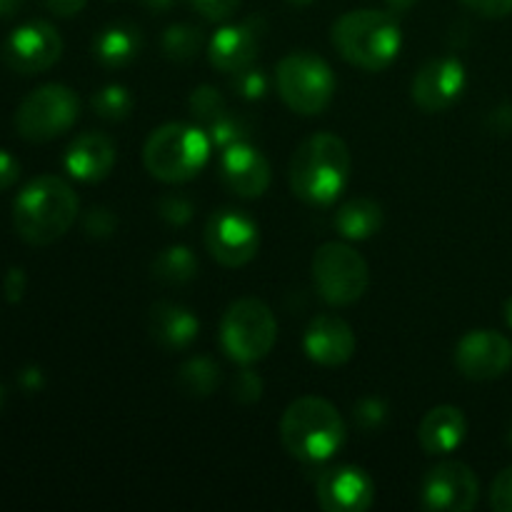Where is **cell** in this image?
<instances>
[{
  "mask_svg": "<svg viewBox=\"0 0 512 512\" xmlns=\"http://www.w3.org/2000/svg\"><path fill=\"white\" fill-rule=\"evenodd\" d=\"M330 40L340 58L350 65L378 73L398 58L403 48V28L390 10L360 8L335 20Z\"/></svg>",
  "mask_w": 512,
  "mask_h": 512,
  "instance_id": "3",
  "label": "cell"
},
{
  "mask_svg": "<svg viewBox=\"0 0 512 512\" xmlns=\"http://www.w3.org/2000/svg\"><path fill=\"white\" fill-rule=\"evenodd\" d=\"M275 83L283 103L305 118L325 113L335 98L333 68L308 50L285 55L275 68Z\"/></svg>",
  "mask_w": 512,
  "mask_h": 512,
  "instance_id": "7",
  "label": "cell"
},
{
  "mask_svg": "<svg viewBox=\"0 0 512 512\" xmlns=\"http://www.w3.org/2000/svg\"><path fill=\"white\" fill-rule=\"evenodd\" d=\"M143 50V35L140 28H135L133 23H110L95 35L93 40V55L103 68L118 70L125 65L133 63L135 58Z\"/></svg>",
  "mask_w": 512,
  "mask_h": 512,
  "instance_id": "22",
  "label": "cell"
},
{
  "mask_svg": "<svg viewBox=\"0 0 512 512\" xmlns=\"http://www.w3.org/2000/svg\"><path fill=\"white\" fill-rule=\"evenodd\" d=\"M350 148L340 135L315 133L295 148L288 180L293 193L308 205H330L350 180Z\"/></svg>",
  "mask_w": 512,
  "mask_h": 512,
  "instance_id": "2",
  "label": "cell"
},
{
  "mask_svg": "<svg viewBox=\"0 0 512 512\" xmlns=\"http://www.w3.org/2000/svg\"><path fill=\"white\" fill-rule=\"evenodd\" d=\"M115 160H118L115 143L105 133H98V130H88V133L78 135L63 155L65 170L70 173V178L80 180V183H100V180H105L113 173Z\"/></svg>",
  "mask_w": 512,
  "mask_h": 512,
  "instance_id": "19",
  "label": "cell"
},
{
  "mask_svg": "<svg viewBox=\"0 0 512 512\" xmlns=\"http://www.w3.org/2000/svg\"><path fill=\"white\" fill-rule=\"evenodd\" d=\"M18 383L25 393H38V390L45 385L43 370H40L38 365H28V368H23L18 373Z\"/></svg>",
  "mask_w": 512,
  "mask_h": 512,
  "instance_id": "42",
  "label": "cell"
},
{
  "mask_svg": "<svg viewBox=\"0 0 512 512\" xmlns=\"http://www.w3.org/2000/svg\"><path fill=\"white\" fill-rule=\"evenodd\" d=\"M508 440H510V445H512V423H510V430H508Z\"/></svg>",
  "mask_w": 512,
  "mask_h": 512,
  "instance_id": "49",
  "label": "cell"
},
{
  "mask_svg": "<svg viewBox=\"0 0 512 512\" xmlns=\"http://www.w3.org/2000/svg\"><path fill=\"white\" fill-rule=\"evenodd\" d=\"M488 130L495 135H510L512 133V105H498L495 110H490L488 115Z\"/></svg>",
  "mask_w": 512,
  "mask_h": 512,
  "instance_id": "40",
  "label": "cell"
},
{
  "mask_svg": "<svg viewBox=\"0 0 512 512\" xmlns=\"http://www.w3.org/2000/svg\"><path fill=\"white\" fill-rule=\"evenodd\" d=\"M345 420L330 400L303 395L285 408L280 418V440L293 458L303 463H325L345 443Z\"/></svg>",
  "mask_w": 512,
  "mask_h": 512,
  "instance_id": "4",
  "label": "cell"
},
{
  "mask_svg": "<svg viewBox=\"0 0 512 512\" xmlns=\"http://www.w3.org/2000/svg\"><path fill=\"white\" fill-rule=\"evenodd\" d=\"M188 110L193 115V120H198L200 125H213L220 115L228 113V103H225L223 93L213 85H198V88L190 93L188 98Z\"/></svg>",
  "mask_w": 512,
  "mask_h": 512,
  "instance_id": "29",
  "label": "cell"
},
{
  "mask_svg": "<svg viewBox=\"0 0 512 512\" xmlns=\"http://www.w3.org/2000/svg\"><path fill=\"white\" fill-rule=\"evenodd\" d=\"M490 508L495 512H512V468L495 475L490 485Z\"/></svg>",
  "mask_w": 512,
  "mask_h": 512,
  "instance_id": "35",
  "label": "cell"
},
{
  "mask_svg": "<svg viewBox=\"0 0 512 512\" xmlns=\"http://www.w3.org/2000/svg\"><path fill=\"white\" fill-rule=\"evenodd\" d=\"M153 278L165 285H185L198 275L200 263L188 245H168L153 260Z\"/></svg>",
  "mask_w": 512,
  "mask_h": 512,
  "instance_id": "24",
  "label": "cell"
},
{
  "mask_svg": "<svg viewBox=\"0 0 512 512\" xmlns=\"http://www.w3.org/2000/svg\"><path fill=\"white\" fill-rule=\"evenodd\" d=\"M420 0H385V5H388L390 13H408L410 8H415Z\"/></svg>",
  "mask_w": 512,
  "mask_h": 512,
  "instance_id": "45",
  "label": "cell"
},
{
  "mask_svg": "<svg viewBox=\"0 0 512 512\" xmlns=\"http://www.w3.org/2000/svg\"><path fill=\"white\" fill-rule=\"evenodd\" d=\"M40 3H43L50 13L58 15V18H73V15H78L80 10L85 8L88 0H40Z\"/></svg>",
  "mask_w": 512,
  "mask_h": 512,
  "instance_id": "41",
  "label": "cell"
},
{
  "mask_svg": "<svg viewBox=\"0 0 512 512\" xmlns=\"http://www.w3.org/2000/svg\"><path fill=\"white\" fill-rule=\"evenodd\" d=\"M188 3L190 8L198 10L203 18L215 20V23L228 20L230 15L240 8V0H188Z\"/></svg>",
  "mask_w": 512,
  "mask_h": 512,
  "instance_id": "36",
  "label": "cell"
},
{
  "mask_svg": "<svg viewBox=\"0 0 512 512\" xmlns=\"http://www.w3.org/2000/svg\"><path fill=\"white\" fill-rule=\"evenodd\" d=\"M90 105H93V110L98 118L108 120V123H120V120H125L130 113H133L135 100L125 85L108 83L93 95Z\"/></svg>",
  "mask_w": 512,
  "mask_h": 512,
  "instance_id": "27",
  "label": "cell"
},
{
  "mask_svg": "<svg viewBox=\"0 0 512 512\" xmlns=\"http://www.w3.org/2000/svg\"><path fill=\"white\" fill-rule=\"evenodd\" d=\"M263 378H260L255 370L243 368L240 373H235L233 385H230V393H233V400L240 405H253L263 398Z\"/></svg>",
  "mask_w": 512,
  "mask_h": 512,
  "instance_id": "34",
  "label": "cell"
},
{
  "mask_svg": "<svg viewBox=\"0 0 512 512\" xmlns=\"http://www.w3.org/2000/svg\"><path fill=\"white\" fill-rule=\"evenodd\" d=\"M268 23L263 15H250L240 23L223 25L208 40V60L220 73H240L255 63Z\"/></svg>",
  "mask_w": 512,
  "mask_h": 512,
  "instance_id": "14",
  "label": "cell"
},
{
  "mask_svg": "<svg viewBox=\"0 0 512 512\" xmlns=\"http://www.w3.org/2000/svg\"><path fill=\"white\" fill-rule=\"evenodd\" d=\"M468 420L455 405H438L428 410L418 425V443L428 455H450L463 445Z\"/></svg>",
  "mask_w": 512,
  "mask_h": 512,
  "instance_id": "21",
  "label": "cell"
},
{
  "mask_svg": "<svg viewBox=\"0 0 512 512\" xmlns=\"http://www.w3.org/2000/svg\"><path fill=\"white\" fill-rule=\"evenodd\" d=\"M205 133H208L213 148L225 150V148H230V145L250 143L255 128H253V123L245 118V115L225 113V115H220L213 125H208V128H205Z\"/></svg>",
  "mask_w": 512,
  "mask_h": 512,
  "instance_id": "28",
  "label": "cell"
},
{
  "mask_svg": "<svg viewBox=\"0 0 512 512\" xmlns=\"http://www.w3.org/2000/svg\"><path fill=\"white\" fill-rule=\"evenodd\" d=\"M0 55L13 73L38 75L58 63L63 55V38L48 20H28L5 38Z\"/></svg>",
  "mask_w": 512,
  "mask_h": 512,
  "instance_id": "11",
  "label": "cell"
},
{
  "mask_svg": "<svg viewBox=\"0 0 512 512\" xmlns=\"http://www.w3.org/2000/svg\"><path fill=\"white\" fill-rule=\"evenodd\" d=\"M83 230L88 238L93 240H108L118 230V218L110 208L105 205H93L88 213L83 215Z\"/></svg>",
  "mask_w": 512,
  "mask_h": 512,
  "instance_id": "32",
  "label": "cell"
},
{
  "mask_svg": "<svg viewBox=\"0 0 512 512\" xmlns=\"http://www.w3.org/2000/svg\"><path fill=\"white\" fill-rule=\"evenodd\" d=\"M388 403L383 398H363L355 403L353 418L365 433H373V430H380L385 423H388Z\"/></svg>",
  "mask_w": 512,
  "mask_h": 512,
  "instance_id": "31",
  "label": "cell"
},
{
  "mask_svg": "<svg viewBox=\"0 0 512 512\" xmlns=\"http://www.w3.org/2000/svg\"><path fill=\"white\" fill-rule=\"evenodd\" d=\"M465 83H468L465 65L453 55H440V58L428 60L415 73L410 98L423 113H443L450 105L458 103Z\"/></svg>",
  "mask_w": 512,
  "mask_h": 512,
  "instance_id": "15",
  "label": "cell"
},
{
  "mask_svg": "<svg viewBox=\"0 0 512 512\" xmlns=\"http://www.w3.org/2000/svg\"><path fill=\"white\" fill-rule=\"evenodd\" d=\"M205 248L223 268H243L258 255L260 228L245 210H215L205 223Z\"/></svg>",
  "mask_w": 512,
  "mask_h": 512,
  "instance_id": "10",
  "label": "cell"
},
{
  "mask_svg": "<svg viewBox=\"0 0 512 512\" xmlns=\"http://www.w3.org/2000/svg\"><path fill=\"white\" fill-rule=\"evenodd\" d=\"M25 290H28V275H25V270L18 268V265L8 268V273L3 278V298L10 305H18L25 298Z\"/></svg>",
  "mask_w": 512,
  "mask_h": 512,
  "instance_id": "37",
  "label": "cell"
},
{
  "mask_svg": "<svg viewBox=\"0 0 512 512\" xmlns=\"http://www.w3.org/2000/svg\"><path fill=\"white\" fill-rule=\"evenodd\" d=\"M335 228L345 240H368L383 228V208L370 198H353L335 213Z\"/></svg>",
  "mask_w": 512,
  "mask_h": 512,
  "instance_id": "23",
  "label": "cell"
},
{
  "mask_svg": "<svg viewBox=\"0 0 512 512\" xmlns=\"http://www.w3.org/2000/svg\"><path fill=\"white\" fill-rule=\"evenodd\" d=\"M80 115V98L73 88L45 83L30 90L15 110V130L28 143H50L75 125Z\"/></svg>",
  "mask_w": 512,
  "mask_h": 512,
  "instance_id": "8",
  "label": "cell"
},
{
  "mask_svg": "<svg viewBox=\"0 0 512 512\" xmlns=\"http://www.w3.org/2000/svg\"><path fill=\"white\" fill-rule=\"evenodd\" d=\"M313 283L325 303L345 308L358 303L368 290V263L348 243H325L313 255Z\"/></svg>",
  "mask_w": 512,
  "mask_h": 512,
  "instance_id": "9",
  "label": "cell"
},
{
  "mask_svg": "<svg viewBox=\"0 0 512 512\" xmlns=\"http://www.w3.org/2000/svg\"><path fill=\"white\" fill-rule=\"evenodd\" d=\"M148 333L160 348L185 350L198 338L200 320L185 305L158 300L148 310Z\"/></svg>",
  "mask_w": 512,
  "mask_h": 512,
  "instance_id": "20",
  "label": "cell"
},
{
  "mask_svg": "<svg viewBox=\"0 0 512 512\" xmlns=\"http://www.w3.org/2000/svg\"><path fill=\"white\" fill-rule=\"evenodd\" d=\"M178 385L190 398H210L220 385V365L208 355H193L178 368Z\"/></svg>",
  "mask_w": 512,
  "mask_h": 512,
  "instance_id": "25",
  "label": "cell"
},
{
  "mask_svg": "<svg viewBox=\"0 0 512 512\" xmlns=\"http://www.w3.org/2000/svg\"><path fill=\"white\" fill-rule=\"evenodd\" d=\"M503 313H505V323H508V325H510V330H512V298L505 300Z\"/></svg>",
  "mask_w": 512,
  "mask_h": 512,
  "instance_id": "46",
  "label": "cell"
},
{
  "mask_svg": "<svg viewBox=\"0 0 512 512\" xmlns=\"http://www.w3.org/2000/svg\"><path fill=\"white\" fill-rule=\"evenodd\" d=\"M158 213L165 223L183 228V225H188L190 220H193L195 205H193V200L185 198V195L170 193V195H163V198L158 200Z\"/></svg>",
  "mask_w": 512,
  "mask_h": 512,
  "instance_id": "33",
  "label": "cell"
},
{
  "mask_svg": "<svg viewBox=\"0 0 512 512\" xmlns=\"http://www.w3.org/2000/svg\"><path fill=\"white\" fill-rule=\"evenodd\" d=\"M288 5H295V8H305V5H313L315 0H285Z\"/></svg>",
  "mask_w": 512,
  "mask_h": 512,
  "instance_id": "47",
  "label": "cell"
},
{
  "mask_svg": "<svg viewBox=\"0 0 512 512\" xmlns=\"http://www.w3.org/2000/svg\"><path fill=\"white\" fill-rule=\"evenodd\" d=\"M140 3H143V8L150 10V13H168L170 8H175L178 0H140Z\"/></svg>",
  "mask_w": 512,
  "mask_h": 512,
  "instance_id": "43",
  "label": "cell"
},
{
  "mask_svg": "<svg viewBox=\"0 0 512 512\" xmlns=\"http://www.w3.org/2000/svg\"><path fill=\"white\" fill-rule=\"evenodd\" d=\"M315 498L325 512H365L375 503V483L358 465H335L318 475Z\"/></svg>",
  "mask_w": 512,
  "mask_h": 512,
  "instance_id": "16",
  "label": "cell"
},
{
  "mask_svg": "<svg viewBox=\"0 0 512 512\" xmlns=\"http://www.w3.org/2000/svg\"><path fill=\"white\" fill-rule=\"evenodd\" d=\"M20 173H23V168H20V160L15 158L13 153H8V150L0 148V190L13 188V185L20 180Z\"/></svg>",
  "mask_w": 512,
  "mask_h": 512,
  "instance_id": "39",
  "label": "cell"
},
{
  "mask_svg": "<svg viewBox=\"0 0 512 512\" xmlns=\"http://www.w3.org/2000/svg\"><path fill=\"white\" fill-rule=\"evenodd\" d=\"M80 200L68 180L38 175L13 200V228L23 243L43 248L53 245L78 220Z\"/></svg>",
  "mask_w": 512,
  "mask_h": 512,
  "instance_id": "1",
  "label": "cell"
},
{
  "mask_svg": "<svg viewBox=\"0 0 512 512\" xmlns=\"http://www.w3.org/2000/svg\"><path fill=\"white\" fill-rule=\"evenodd\" d=\"M455 368L475 383L503 378L512 368V340L498 330H470L455 345Z\"/></svg>",
  "mask_w": 512,
  "mask_h": 512,
  "instance_id": "13",
  "label": "cell"
},
{
  "mask_svg": "<svg viewBox=\"0 0 512 512\" xmlns=\"http://www.w3.org/2000/svg\"><path fill=\"white\" fill-rule=\"evenodd\" d=\"M205 45V30L190 23H175L165 28L163 38H160V48L170 63H190L198 58V53Z\"/></svg>",
  "mask_w": 512,
  "mask_h": 512,
  "instance_id": "26",
  "label": "cell"
},
{
  "mask_svg": "<svg viewBox=\"0 0 512 512\" xmlns=\"http://www.w3.org/2000/svg\"><path fill=\"white\" fill-rule=\"evenodd\" d=\"M460 3L483 18H508L512 13V0H460Z\"/></svg>",
  "mask_w": 512,
  "mask_h": 512,
  "instance_id": "38",
  "label": "cell"
},
{
  "mask_svg": "<svg viewBox=\"0 0 512 512\" xmlns=\"http://www.w3.org/2000/svg\"><path fill=\"white\" fill-rule=\"evenodd\" d=\"M218 173L225 188L245 200L265 195V190L270 188V178H273L268 158L253 143H238L225 148L220 153Z\"/></svg>",
  "mask_w": 512,
  "mask_h": 512,
  "instance_id": "17",
  "label": "cell"
},
{
  "mask_svg": "<svg viewBox=\"0 0 512 512\" xmlns=\"http://www.w3.org/2000/svg\"><path fill=\"white\" fill-rule=\"evenodd\" d=\"M230 88H233V93L238 95V98L250 100V103H253V100H263L265 95H268L270 78L263 68L250 65V68L240 70V73H233Z\"/></svg>",
  "mask_w": 512,
  "mask_h": 512,
  "instance_id": "30",
  "label": "cell"
},
{
  "mask_svg": "<svg viewBox=\"0 0 512 512\" xmlns=\"http://www.w3.org/2000/svg\"><path fill=\"white\" fill-rule=\"evenodd\" d=\"M420 498H423L425 510L470 512L480 500L478 475L460 460H445L428 470Z\"/></svg>",
  "mask_w": 512,
  "mask_h": 512,
  "instance_id": "12",
  "label": "cell"
},
{
  "mask_svg": "<svg viewBox=\"0 0 512 512\" xmlns=\"http://www.w3.org/2000/svg\"><path fill=\"white\" fill-rule=\"evenodd\" d=\"M353 328L338 315H315L303 335V350L313 363L323 368H338L355 355Z\"/></svg>",
  "mask_w": 512,
  "mask_h": 512,
  "instance_id": "18",
  "label": "cell"
},
{
  "mask_svg": "<svg viewBox=\"0 0 512 512\" xmlns=\"http://www.w3.org/2000/svg\"><path fill=\"white\" fill-rule=\"evenodd\" d=\"M210 148L213 143L205 130L185 123H165L150 133L143 148V163L160 183H188L205 168Z\"/></svg>",
  "mask_w": 512,
  "mask_h": 512,
  "instance_id": "5",
  "label": "cell"
},
{
  "mask_svg": "<svg viewBox=\"0 0 512 512\" xmlns=\"http://www.w3.org/2000/svg\"><path fill=\"white\" fill-rule=\"evenodd\" d=\"M25 0H0V20L5 18H13V15L20 13Z\"/></svg>",
  "mask_w": 512,
  "mask_h": 512,
  "instance_id": "44",
  "label": "cell"
},
{
  "mask_svg": "<svg viewBox=\"0 0 512 512\" xmlns=\"http://www.w3.org/2000/svg\"><path fill=\"white\" fill-rule=\"evenodd\" d=\"M220 348L233 363L253 365L268 358L278 340V320L258 298H240L220 318Z\"/></svg>",
  "mask_w": 512,
  "mask_h": 512,
  "instance_id": "6",
  "label": "cell"
},
{
  "mask_svg": "<svg viewBox=\"0 0 512 512\" xmlns=\"http://www.w3.org/2000/svg\"><path fill=\"white\" fill-rule=\"evenodd\" d=\"M5 398H8V390H5V385L0 383V410H3V405H5Z\"/></svg>",
  "mask_w": 512,
  "mask_h": 512,
  "instance_id": "48",
  "label": "cell"
}]
</instances>
